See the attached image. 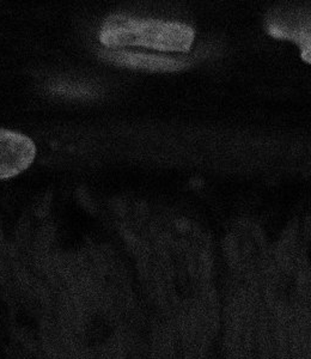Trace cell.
Masks as SVG:
<instances>
[{
  "label": "cell",
  "instance_id": "cell-1",
  "mask_svg": "<svg viewBox=\"0 0 311 359\" xmlns=\"http://www.w3.org/2000/svg\"><path fill=\"white\" fill-rule=\"evenodd\" d=\"M99 41L106 47L137 46L169 52H186L194 41V32L188 25L180 23L111 16L103 23Z\"/></svg>",
  "mask_w": 311,
  "mask_h": 359
},
{
  "label": "cell",
  "instance_id": "cell-2",
  "mask_svg": "<svg viewBox=\"0 0 311 359\" xmlns=\"http://www.w3.org/2000/svg\"><path fill=\"white\" fill-rule=\"evenodd\" d=\"M36 156L33 140L18 132L0 128V179L18 175L30 167Z\"/></svg>",
  "mask_w": 311,
  "mask_h": 359
},
{
  "label": "cell",
  "instance_id": "cell-3",
  "mask_svg": "<svg viewBox=\"0 0 311 359\" xmlns=\"http://www.w3.org/2000/svg\"><path fill=\"white\" fill-rule=\"evenodd\" d=\"M116 325L114 318L103 309H94L83 318L79 340L89 351H101L114 340Z\"/></svg>",
  "mask_w": 311,
  "mask_h": 359
},
{
  "label": "cell",
  "instance_id": "cell-4",
  "mask_svg": "<svg viewBox=\"0 0 311 359\" xmlns=\"http://www.w3.org/2000/svg\"><path fill=\"white\" fill-rule=\"evenodd\" d=\"M103 57L119 65L134 69H151V71H177L187 66V62L174 57H160L155 54L137 53L111 50L103 52Z\"/></svg>",
  "mask_w": 311,
  "mask_h": 359
},
{
  "label": "cell",
  "instance_id": "cell-5",
  "mask_svg": "<svg viewBox=\"0 0 311 359\" xmlns=\"http://www.w3.org/2000/svg\"><path fill=\"white\" fill-rule=\"evenodd\" d=\"M270 35L296 42L302 49V57L311 64V21H275L268 25Z\"/></svg>",
  "mask_w": 311,
  "mask_h": 359
},
{
  "label": "cell",
  "instance_id": "cell-6",
  "mask_svg": "<svg viewBox=\"0 0 311 359\" xmlns=\"http://www.w3.org/2000/svg\"><path fill=\"white\" fill-rule=\"evenodd\" d=\"M50 90L55 94L67 96V97H91L95 95L94 89L91 86L74 84V83H57L50 86Z\"/></svg>",
  "mask_w": 311,
  "mask_h": 359
}]
</instances>
